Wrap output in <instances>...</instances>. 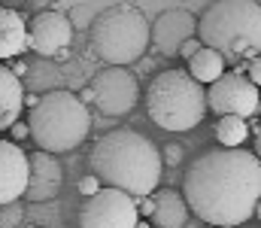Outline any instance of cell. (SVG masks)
Returning <instances> with one entry per match:
<instances>
[{
	"mask_svg": "<svg viewBox=\"0 0 261 228\" xmlns=\"http://www.w3.org/2000/svg\"><path fill=\"white\" fill-rule=\"evenodd\" d=\"M182 195L197 219L213 228L249 222L261 201V158L246 149H213L195 158L182 176Z\"/></svg>",
	"mask_w": 261,
	"mask_h": 228,
	"instance_id": "1",
	"label": "cell"
},
{
	"mask_svg": "<svg viewBox=\"0 0 261 228\" xmlns=\"http://www.w3.org/2000/svg\"><path fill=\"white\" fill-rule=\"evenodd\" d=\"M88 167L103 186L122 189L140 201L155 195L164 173V152L134 128H116L91 146Z\"/></svg>",
	"mask_w": 261,
	"mask_h": 228,
	"instance_id": "2",
	"label": "cell"
},
{
	"mask_svg": "<svg viewBox=\"0 0 261 228\" xmlns=\"http://www.w3.org/2000/svg\"><path fill=\"white\" fill-rule=\"evenodd\" d=\"M197 37L219 49L231 64L261 55V3L255 0H216L200 15Z\"/></svg>",
	"mask_w": 261,
	"mask_h": 228,
	"instance_id": "3",
	"label": "cell"
},
{
	"mask_svg": "<svg viewBox=\"0 0 261 228\" xmlns=\"http://www.w3.org/2000/svg\"><path fill=\"white\" fill-rule=\"evenodd\" d=\"M31 137L40 149L46 152H70L85 143L88 131H91V113L88 104L82 100V94H73L67 88L46 91L43 97H37V104L31 107Z\"/></svg>",
	"mask_w": 261,
	"mask_h": 228,
	"instance_id": "4",
	"label": "cell"
},
{
	"mask_svg": "<svg viewBox=\"0 0 261 228\" xmlns=\"http://www.w3.org/2000/svg\"><path fill=\"white\" fill-rule=\"evenodd\" d=\"M206 110V88L189 70H161L146 88V113L164 131H192Z\"/></svg>",
	"mask_w": 261,
	"mask_h": 228,
	"instance_id": "5",
	"label": "cell"
},
{
	"mask_svg": "<svg viewBox=\"0 0 261 228\" xmlns=\"http://www.w3.org/2000/svg\"><path fill=\"white\" fill-rule=\"evenodd\" d=\"M88 40L100 61H107L110 67H128L137 58H143V52L149 49L152 24L140 6L116 3V6H107L91 21Z\"/></svg>",
	"mask_w": 261,
	"mask_h": 228,
	"instance_id": "6",
	"label": "cell"
},
{
	"mask_svg": "<svg viewBox=\"0 0 261 228\" xmlns=\"http://www.w3.org/2000/svg\"><path fill=\"white\" fill-rule=\"evenodd\" d=\"M79 225L82 228H137L140 225V204L128 192L103 186L97 195L85 198V204L79 210Z\"/></svg>",
	"mask_w": 261,
	"mask_h": 228,
	"instance_id": "7",
	"label": "cell"
},
{
	"mask_svg": "<svg viewBox=\"0 0 261 228\" xmlns=\"http://www.w3.org/2000/svg\"><path fill=\"white\" fill-rule=\"evenodd\" d=\"M206 104L216 116H243V119H249L261 110V91L249 79V73L240 67V70L219 76L206 88Z\"/></svg>",
	"mask_w": 261,
	"mask_h": 228,
	"instance_id": "8",
	"label": "cell"
},
{
	"mask_svg": "<svg viewBox=\"0 0 261 228\" xmlns=\"http://www.w3.org/2000/svg\"><path fill=\"white\" fill-rule=\"evenodd\" d=\"M94 88V104L103 116H128L140 100V85L137 76L128 67H103L91 79Z\"/></svg>",
	"mask_w": 261,
	"mask_h": 228,
	"instance_id": "9",
	"label": "cell"
},
{
	"mask_svg": "<svg viewBox=\"0 0 261 228\" xmlns=\"http://www.w3.org/2000/svg\"><path fill=\"white\" fill-rule=\"evenodd\" d=\"M197 28H200V18H195L189 9H182V6L164 9L152 24V46L161 55L176 58L182 52V46L197 37Z\"/></svg>",
	"mask_w": 261,
	"mask_h": 228,
	"instance_id": "10",
	"label": "cell"
},
{
	"mask_svg": "<svg viewBox=\"0 0 261 228\" xmlns=\"http://www.w3.org/2000/svg\"><path fill=\"white\" fill-rule=\"evenodd\" d=\"M73 40V24L64 12L43 9L31 18V49L40 58H64Z\"/></svg>",
	"mask_w": 261,
	"mask_h": 228,
	"instance_id": "11",
	"label": "cell"
},
{
	"mask_svg": "<svg viewBox=\"0 0 261 228\" xmlns=\"http://www.w3.org/2000/svg\"><path fill=\"white\" fill-rule=\"evenodd\" d=\"M31 183V155L12 140H0V204L24 198Z\"/></svg>",
	"mask_w": 261,
	"mask_h": 228,
	"instance_id": "12",
	"label": "cell"
},
{
	"mask_svg": "<svg viewBox=\"0 0 261 228\" xmlns=\"http://www.w3.org/2000/svg\"><path fill=\"white\" fill-rule=\"evenodd\" d=\"M61 186H64V167L55 158V152L34 149L31 152V183H28L24 198L31 204H46V201L58 198Z\"/></svg>",
	"mask_w": 261,
	"mask_h": 228,
	"instance_id": "13",
	"label": "cell"
},
{
	"mask_svg": "<svg viewBox=\"0 0 261 228\" xmlns=\"http://www.w3.org/2000/svg\"><path fill=\"white\" fill-rule=\"evenodd\" d=\"M24 49H31V24H24V18L15 9L3 6L0 9V58L9 61Z\"/></svg>",
	"mask_w": 261,
	"mask_h": 228,
	"instance_id": "14",
	"label": "cell"
},
{
	"mask_svg": "<svg viewBox=\"0 0 261 228\" xmlns=\"http://www.w3.org/2000/svg\"><path fill=\"white\" fill-rule=\"evenodd\" d=\"M189 201L182 192L176 189H158L155 195V213H152V225L155 228H182L189 222Z\"/></svg>",
	"mask_w": 261,
	"mask_h": 228,
	"instance_id": "15",
	"label": "cell"
},
{
	"mask_svg": "<svg viewBox=\"0 0 261 228\" xmlns=\"http://www.w3.org/2000/svg\"><path fill=\"white\" fill-rule=\"evenodd\" d=\"M24 110V88L18 82V73L9 67H0V128L9 131Z\"/></svg>",
	"mask_w": 261,
	"mask_h": 228,
	"instance_id": "16",
	"label": "cell"
},
{
	"mask_svg": "<svg viewBox=\"0 0 261 228\" xmlns=\"http://www.w3.org/2000/svg\"><path fill=\"white\" fill-rule=\"evenodd\" d=\"M225 61H228V58H225L219 49L203 46L195 58L189 61V73L195 76L197 82H203V85H213L219 76H225Z\"/></svg>",
	"mask_w": 261,
	"mask_h": 228,
	"instance_id": "17",
	"label": "cell"
},
{
	"mask_svg": "<svg viewBox=\"0 0 261 228\" xmlns=\"http://www.w3.org/2000/svg\"><path fill=\"white\" fill-rule=\"evenodd\" d=\"M246 137H249V125H246L243 116H219V122H216V140L222 146H231V149L243 146Z\"/></svg>",
	"mask_w": 261,
	"mask_h": 228,
	"instance_id": "18",
	"label": "cell"
},
{
	"mask_svg": "<svg viewBox=\"0 0 261 228\" xmlns=\"http://www.w3.org/2000/svg\"><path fill=\"white\" fill-rule=\"evenodd\" d=\"M24 225V207L18 201L12 204H3V213H0V228H21Z\"/></svg>",
	"mask_w": 261,
	"mask_h": 228,
	"instance_id": "19",
	"label": "cell"
},
{
	"mask_svg": "<svg viewBox=\"0 0 261 228\" xmlns=\"http://www.w3.org/2000/svg\"><path fill=\"white\" fill-rule=\"evenodd\" d=\"M100 189H103V183H100V176H94V173H88V176L79 180V195H85V198L97 195Z\"/></svg>",
	"mask_w": 261,
	"mask_h": 228,
	"instance_id": "20",
	"label": "cell"
},
{
	"mask_svg": "<svg viewBox=\"0 0 261 228\" xmlns=\"http://www.w3.org/2000/svg\"><path fill=\"white\" fill-rule=\"evenodd\" d=\"M203 46H206V43H203L200 37H195V40H189V43L182 46V52H179V55H182L186 61H192V58H195V55L200 52V49H203Z\"/></svg>",
	"mask_w": 261,
	"mask_h": 228,
	"instance_id": "21",
	"label": "cell"
},
{
	"mask_svg": "<svg viewBox=\"0 0 261 228\" xmlns=\"http://www.w3.org/2000/svg\"><path fill=\"white\" fill-rule=\"evenodd\" d=\"M243 70H246L249 79L261 88V55H258V58H252V61H246V64H243Z\"/></svg>",
	"mask_w": 261,
	"mask_h": 228,
	"instance_id": "22",
	"label": "cell"
},
{
	"mask_svg": "<svg viewBox=\"0 0 261 228\" xmlns=\"http://www.w3.org/2000/svg\"><path fill=\"white\" fill-rule=\"evenodd\" d=\"M164 161H167V164H179V161H182V146H179V143H167V146H164Z\"/></svg>",
	"mask_w": 261,
	"mask_h": 228,
	"instance_id": "23",
	"label": "cell"
},
{
	"mask_svg": "<svg viewBox=\"0 0 261 228\" xmlns=\"http://www.w3.org/2000/svg\"><path fill=\"white\" fill-rule=\"evenodd\" d=\"M137 204H140V216H149V219H152V213H155V195H149V198H140Z\"/></svg>",
	"mask_w": 261,
	"mask_h": 228,
	"instance_id": "24",
	"label": "cell"
},
{
	"mask_svg": "<svg viewBox=\"0 0 261 228\" xmlns=\"http://www.w3.org/2000/svg\"><path fill=\"white\" fill-rule=\"evenodd\" d=\"M9 131H12V140H24V137H31V125H21V122H15Z\"/></svg>",
	"mask_w": 261,
	"mask_h": 228,
	"instance_id": "25",
	"label": "cell"
},
{
	"mask_svg": "<svg viewBox=\"0 0 261 228\" xmlns=\"http://www.w3.org/2000/svg\"><path fill=\"white\" fill-rule=\"evenodd\" d=\"M82 100H85V104H94V88H91V85L82 91Z\"/></svg>",
	"mask_w": 261,
	"mask_h": 228,
	"instance_id": "26",
	"label": "cell"
},
{
	"mask_svg": "<svg viewBox=\"0 0 261 228\" xmlns=\"http://www.w3.org/2000/svg\"><path fill=\"white\" fill-rule=\"evenodd\" d=\"M255 152H258V158H261V125L255 128Z\"/></svg>",
	"mask_w": 261,
	"mask_h": 228,
	"instance_id": "27",
	"label": "cell"
},
{
	"mask_svg": "<svg viewBox=\"0 0 261 228\" xmlns=\"http://www.w3.org/2000/svg\"><path fill=\"white\" fill-rule=\"evenodd\" d=\"M137 228H155V225H149V222H143V219H140V225Z\"/></svg>",
	"mask_w": 261,
	"mask_h": 228,
	"instance_id": "28",
	"label": "cell"
},
{
	"mask_svg": "<svg viewBox=\"0 0 261 228\" xmlns=\"http://www.w3.org/2000/svg\"><path fill=\"white\" fill-rule=\"evenodd\" d=\"M255 216H258V222H261V201H258V210H255Z\"/></svg>",
	"mask_w": 261,
	"mask_h": 228,
	"instance_id": "29",
	"label": "cell"
},
{
	"mask_svg": "<svg viewBox=\"0 0 261 228\" xmlns=\"http://www.w3.org/2000/svg\"><path fill=\"white\" fill-rule=\"evenodd\" d=\"M37 228H40V225H37Z\"/></svg>",
	"mask_w": 261,
	"mask_h": 228,
	"instance_id": "30",
	"label": "cell"
}]
</instances>
